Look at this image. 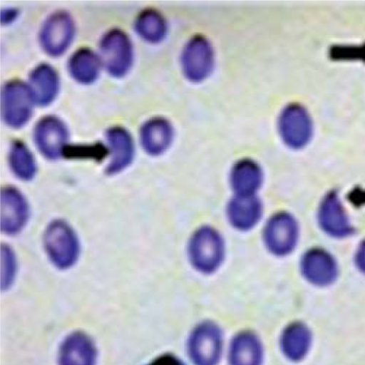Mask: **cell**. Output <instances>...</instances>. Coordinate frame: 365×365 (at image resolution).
I'll list each match as a JSON object with an SVG mask.
<instances>
[{
  "label": "cell",
  "instance_id": "1",
  "mask_svg": "<svg viewBox=\"0 0 365 365\" xmlns=\"http://www.w3.org/2000/svg\"><path fill=\"white\" fill-rule=\"evenodd\" d=\"M187 255L190 264L196 271L204 275H211L220 269L225 260V240L216 228L201 226L189 240Z\"/></svg>",
  "mask_w": 365,
  "mask_h": 365
},
{
  "label": "cell",
  "instance_id": "2",
  "mask_svg": "<svg viewBox=\"0 0 365 365\" xmlns=\"http://www.w3.org/2000/svg\"><path fill=\"white\" fill-rule=\"evenodd\" d=\"M44 246L51 262L58 269L73 267L80 255V243L73 228L65 221L51 223L44 234Z\"/></svg>",
  "mask_w": 365,
  "mask_h": 365
},
{
  "label": "cell",
  "instance_id": "3",
  "mask_svg": "<svg viewBox=\"0 0 365 365\" xmlns=\"http://www.w3.org/2000/svg\"><path fill=\"white\" fill-rule=\"evenodd\" d=\"M299 235L298 225L287 212L270 217L263 229L262 239L266 250L276 257H285L295 249Z\"/></svg>",
  "mask_w": 365,
  "mask_h": 365
},
{
  "label": "cell",
  "instance_id": "4",
  "mask_svg": "<svg viewBox=\"0 0 365 365\" xmlns=\"http://www.w3.org/2000/svg\"><path fill=\"white\" fill-rule=\"evenodd\" d=\"M101 61L108 73L115 78L125 76L133 61L132 43L123 31L112 29L103 38L101 46Z\"/></svg>",
  "mask_w": 365,
  "mask_h": 365
},
{
  "label": "cell",
  "instance_id": "5",
  "mask_svg": "<svg viewBox=\"0 0 365 365\" xmlns=\"http://www.w3.org/2000/svg\"><path fill=\"white\" fill-rule=\"evenodd\" d=\"M35 103L29 86L19 81L6 84L2 93V115L6 124L14 129L24 127L32 116Z\"/></svg>",
  "mask_w": 365,
  "mask_h": 365
},
{
  "label": "cell",
  "instance_id": "6",
  "mask_svg": "<svg viewBox=\"0 0 365 365\" xmlns=\"http://www.w3.org/2000/svg\"><path fill=\"white\" fill-rule=\"evenodd\" d=\"M181 67L185 77L192 82L205 80L214 71L215 51L203 36L192 37L181 54Z\"/></svg>",
  "mask_w": 365,
  "mask_h": 365
},
{
  "label": "cell",
  "instance_id": "7",
  "mask_svg": "<svg viewBox=\"0 0 365 365\" xmlns=\"http://www.w3.org/2000/svg\"><path fill=\"white\" fill-rule=\"evenodd\" d=\"M279 129L284 143L291 148L300 149L311 140L313 124L307 109L299 104H291L282 110Z\"/></svg>",
  "mask_w": 365,
  "mask_h": 365
},
{
  "label": "cell",
  "instance_id": "8",
  "mask_svg": "<svg viewBox=\"0 0 365 365\" xmlns=\"http://www.w3.org/2000/svg\"><path fill=\"white\" fill-rule=\"evenodd\" d=\"M222 349V333L217 325L204 323L192 333L189 350L196 365H216L220 359Z\"/></svg>",
  "mask_w": 365,
  "mask_h": 365
},
{
  "label": "cell",
  "instance_id": "9",
  "mask_svg": "<svg viewBox=\"0 0 365 365\" xmlns=\"http://www.w3.org/2000/svg\"><path fill=\"white\" fill-rule=\"evenodd\" d=\"M75 33L71 16L66 12H57L44 23L40 40L43 50L51 56L63 54L71 45Z\"/></svg>",
  "mask_w": 365,
  "mask_h": 365
},
{
  "label": "cell",
  "instance_id": "10",
  "mask_svg": "<svg viewBox=\"0 0 365 365\" xmlns=\"http://www.w3.org/2000/svg\"><path fill=\"white\" fill-rule=\"evenodd\" d=\"M35 140L41 154L56 160L63 156L68 140V131L62 120L54 116L41 119L36 127Z\"/></svg>",
  "mask_w": 365,
  "mask_h": 365
},
{
  "label": "cell",
  "instance_id": "11",
  "mask_svg": "<svg viewBox=\"0 0 365 365\" xmlns=\"http://www.w3.org/2000/svg\"><path fill=\"white\" fill-rule=\"evenodd\" d=\"M227 217L230 225L240 232L253 230L263 217L264 205L257 195H233L227 203Z\"/></svg>",
  "mask_w": 365,
  "mask_h": 365
},
{
  "label": "cell",
  "instance_id": "12",
  "mask_svg": "<svg viewBox=\"0 0 365 365\" xmlns=\"http://www.w3.org/2000/svg\"><path fill=\"white\" fill-rule=\"evenodd\" d=\"M0 204V227L2 232L10 235L19 233L29 219V208L26 198L18 190L8 187L1 192Z\"/></svg>",
  "mask_w": 365,
  "mask_h": 365
},
{
  "label": "cell",
  "instance_id": "13",
  "mask_svg": "<svg viewBox=\"0 0 365 365\" xmlns=\"http://www.w3.org/2000/svg\"><path fill=\"white\" fill-rule=\"evenodd\" d=\"M264 177L263 170L257 162L245 158L232 167L229 182L235 195H257L263 185Z\"/></svg>",
  "mask_w": 365,
  "mask_h": 365
},
{
  "label": "cell",
  "instance_id": "14",
  "mask_svg": "<svg viewBox=\"0 0 365 365\" xmlns=\"http://www.w3.org/2000/svg\"><path fill=\"white\" fill-rule=\"evenodd\" d=\"M96 360L95 344L84 332H73L61 345L59 365H96Z\"/></svg>",
  "mask_w": 365,
  "mask_h": 365
},
{
  "label": "cell",
  "instance_id": "15",
  "mask_svg": "<svg viewBox=\"0 0 365 365\" xmlns=\"http://www.w3.org/2000/svg\"><path fill=\"white\" fill-rule=\"evenodd\" d=\"M301 270L304 277L317 286L331 284L337 277L336 261L326 252L313 250L303 256Z\"/></svg>",
  "mask_w": 365,
  "mask_h": 365
},
{
  "label": "cell",
  "instance_id": "16",
  "mask_svg": "<svg viewBox=\"0 0 365 365\" xmlns=\"http://www.w3.org/2000/svg\"><path fill=\"white\" fill-rule=\"evenodd\" d=\"M174 131L170 121L156 117L146 121L140 130L143 148L150 156H160L165 153L173 143Z\"/></svg>",
  "mask_w": 365,
  "mask_h": 365
},
{
  "label": "cell",
  "instance_id": "17",
  "mask_svg": "<svg viewBox=\"0 0 365 365\" xmlns=\"http://www.w3.org/2000/svg\"><path fill=\"white\" fill-rule=\"evenodd\" d=\"M111 151V160L106 169L109 175H116L129 167L135 156V146L130 133L125 128L113 127L106 133Z\"/></svg>",
  "mask_w": 365,
  "mask_h": 365
},
{
  "label": "cell",
  "instance_id": "18",
  "mask_svg": "<svg viewBox=\"0 0 365 365\" xmlns=\"http://www.w3.org/2000/svg\"><path fill=\"white\" fill-rule=\"evenodd\" d=\"M319 222L323 230L333 237H344L351 235V227L346 212L334 193L329 194L319 210Z\"/></svg>",
  "mask_w": 365,
  "mask_h": 365
},
{
  "label": "cell",
  "instance_id": "19",
  "mask_svg": "<svg viewBox=\"0 0 365 365\" xmlns=\"http://www.w3.org/2000/svg\"><path fill=\"white\" fill-rule=\"evenodd\" d=\"M29 86L36 103L45 107L56 98L59 90V78L52 67L42 64L30 75Z\"/></svg>",
  "mask_w": 365,
  "mask_h": 365
},
{
  "label": "cell",
  "instance_id": "20",
  "mask_svg": "<svg viewBox=\"0 0 365 365\" xmlns=\"http://www.w3.org/2000/svg\"><path fill=\"white\" fill-rule=\"evenodd\" d=\"M230 360L231 365H261L262 349L255 334H238L232 343Z\"/></svg>",
  "mask_w": 365,
  "mask_h": 365
},
{
  "label": "cell",
  "instance_id": "21",
  "mask_svg": "<svg viewBox=\"0 0 365 365\" xmlns=\"http://www.w3.org/2000/svg\"><path fill=\"white\" fill-rule=\"evenodd\" d=\"M101 60L90 49L81 48L75 52L69 62V71L74 80L81 84H91L98 78Z\"/></svg>",
  "mask_w": 365,
  "mask_h": 365
},
{
  "label": "cell",
  "instance_id": "22",
  "mask_svg": "<svg viewBox=\"0 0 365 365\" xmlns=\"http://www.w3.org/2000/svg\"><path fill=\"white\" fill-rule=\"evenodd\" d=\"M312 343L309 328L303 324L294 323L284 331L282 347L284 354L293 361L302 359L308 353Z\"/></svg>",
  "mask_w": 365,
  "mask_h": 365
},
{
  "label": "cell",
  "instance_id": "23",
  "mask_svg": "<svg viewBox=\"0 0 365 365\" xmlns=\"http://www.w3.org/2000/svg\"><path fill=\"white\" fill-rule=\"evenodd\" d=\"M138 36L150 43H160L166 36L168 25L163 16L155 10L148 9L139 14L135 21Z\"/></svg>",
  "mask_w": 365,
  "mask_h": 365
},
{
  "label": "cell",
  "instance_id": "24",
  "mask_svg": "<svg viewBox=\"0 0 365 365\" xmlns=\"http://www.w3.org/2000/svg\"><path fill=\"white\" fill-rule=\"evenodd\" d=\"M9 163L15 175L25 181L34 178L37 165L31 151L21 141L13 143L9 155Z\"/></svg>",
  "mask_w": 365,
  "mask_h": 365
},
{
  "label": "cell",
  "instance_id": "25",
  "mask_svg": "<svg viewBox=\"0 0 365 365\" xmlns=\"http://www.w3.org/2000/svg\"><path fill=\"white\" fill-rule=\"evenodd\" d=\"M107 148L101 143L67 145L63 156L67 159H91L103 160L108 155Z\"/></svg>",
  "mask_w": 365,
  "mask_h": 365
},
{
  "label": "cell",
  "instance_id": "26",
  "mask_svg": "<svg viewBox=\"0 0 365 365\" xmlns=\"http://www.w3.org/2000/svg\"><path fill=\"white\" fill-rule=\"evenodd\" d=\"M16 261L11 249L6 245L1 247V289L6 290L16 277Z\"/></svg>",
  "mask_w": 365,
  "mask_h": 365
},
{
  "label": "cell",
  "instance_id": "27",
  "mask_svg": "<svg viewBox=\"0 0 365 365\" xmlns=\"http://www.w3.org/2000/svg\"><path fill=\"white\" fill-rule=\"evenodd\" d=\"M330 56L333 59H359L365 62V44L361 46H334Z\"/></svg>",
  "mask_w": 365,
  "mask_h": 365
},
{
  "label": "cell",
  "instance_id": "28",
  "mask_svg": "<svg viewBox=\"0 0 365 365\" xmlns=\"http://www.w3.org/2000/svg\"><path fill=\"white\" fill-rule=\"evenodd\" d=\"M148 365H185L179 359L172 355L162 356L155 361H152Z\"/></svg>",
  "mask_w": 365,
  "mask_h": 365
},
{
  "label": "cell",
  "instance_id": "29",
  "mask_svg": "<svg viewBox=\"0 0 365 365\" xmlns=\"http://www.w3.org/2000/svg\"><path fill=\"white\" fill-rule=\"evenodd\" d=\"M19 16V11L15 9H4L1 11V23L9 24L14 22Z\"/></svg>",
  "mask_w": 365,
  "mask_h": 365
},
{
  "label": "cell",
  "instance_id": "30",
  "mask_svg": "<svg viewBox=\"0 0 365 365\" xmlns=\"http://www.w3.org/2000/svg\"><path fill=\"white\" fill-rule=\"evenodd\" d=\"M356 262L359 269L365 273V242L361 245L356 257Z\"/></svg>",
  "mask_w": 365,
  "mask_h": 365
}]
</instances>
